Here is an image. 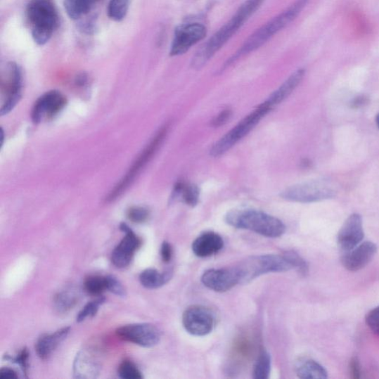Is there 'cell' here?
<instances>
[{
    "label": "cell",
    "instance_id": "23",
    "mask_svg": "<svg viewBox=\"0 0 379 379\" xmlns=\"http://www.w3.org/2000/svg\"><path fill=\"white\" fill-rule=\"evenodd\" d=\"M172 276L171 271L160 273L156 269H149L140 274L139 281L148 289H157L169 282Z\"/></svg>",
    "mask_w": 379,
    "mask_h": 379
},
{
    "label": "cell",
    "instance_id": "42",
    "mask_svg": "<svg viewBox=\"0 0 379 379\" xmlns=\"http://www.w3.org/2000/svg\"><path fill=\"white\" fill-rule=\"evenodd\" d=\"M366 104H368V97L364 96L356 97L352 103H351V105L354 108H361Z\"/></svg>",
    "mask_w": 379,
    "mask_h": 379
},
{
    "label": "cell",
    "instance_id": "17",
    "mask_svg": "<svg viewBox=\"0 0 379 379\" xmlns=\"http://www.w3.org/2000/svg\"><path fill=\"white\" fill-rule=\"evenodd\" d=\"M201 281L205 287L218 293L227 292L240 284L234 266L208 270L203 274Z\"/></svg>",
    "mask_w": 379,
    "mask_h": 379
},
{
    "label": "cell",
    "instance_id": "36",
    "mask_svg": "<svg viewBox=\"0 0 379 379\" xmlns=\"http://www.w3.org/2000/svg\"><path fill=\"white\" fill-rule=\"evenodd\" d=\"M232 116V111L229 109L224 110L221 112L213 120L212 125L214 128L221 127V126L226 124Z\"/></svg>",
    "mask_w": 379,
    "mask_h": 379
},
{
    "label": "cell",
    "instance_id": "5",
    "mask_svg": "<svg viewBox=\"0 0 379 379\" xmlns=\"http://www.w3.org/2000/svg\"><path fill=\"white\" fill-rule=\"evenodd\" d=\"M240 284L250 282L262 275L286 272L293 269L284 255H260L251 257L234 266Z\"/></svg>",
    "mask_w": 379,
    "mask_h": 379
},
{
    "label": "cell",
    "instance_id": "25",
    "mask_svg": "<svg viewBox=\"0 0 379 379\" xmlns=\"http://www.w3.org/2000/svg\"><path fill=\"white\" fill-rule=\"evenodd\" d=\"M94 5L91 0H64V8L67 15L75 20L88 15Z\"/></svg>",
    "mask_w": 379,
    "mask_h": 379
},
{
    "label": "cell",
    "instance_id": "2",
    "mask_svg": "<svg viewBox=\"0 0 379 379\" xmlns=\"http://www.w3.org/2000/svg\"><path fill=\"white\" fill-rule=\"evenodd\" d=\"M310 0H297L290 6L269 22L262 25L252 34L232 57L226 61L221 69V72L233 63L254 52L264 45L266 41L285 29L290 23L296 20Z\"/></svg>",
    "mask_w": 379,
    "mask_h": 379
},
{
    "label": "cell",
    "instance_id": "13",
    "mask_svg": "<svg viewBox=\"0 0 379 379\" xmlns=\"http://www.w3.org/2000/svg\"><path fill=\"white\" fill-rule=\"evenodd\" d=\"M120 229L125 236L113 251L111 261L117 268L124 269L130 264L136 251L141 246L142 240L127 224H122Z\"/></svg>",
    "mask_w": 379,
    "mask_h": 379
},
{
    "label": "cell",
    "instance_id": "44",
    "mask_svg": "<svg viewBox=\"0 0 379 379\" xmlns=\"http://www.w3.org/2000/svg\"><path fill=\"white\" fill-rule=\"evenodd\" d=\"M94 4H96L97 2L101 1V0H91Z\"/></svg>",
    "mask_w": 379,
    "mask_h": 379
},
{
    "label": "cell",
    "instance_id": "8",
    "mask_svg": "<svg viewBox=\"0 0 379 379\" xmlns=\"http://www.w3.org/2000/svg\"><path fill=\"white\" fill-rule=\"evenodd\" d=\"M23 74L15 62L7 63L2 72V106L0 114L5 115L15 108L22 97Z\"/></svg>",
    "mask_w": 379,
    "mask_h": 379
},
{
    "label": "cell",
    "instance_id": "22",
    "mask_svg": "<svg viewBox=\"0 0 379 379\" xmlns=\"http://www.w3.org/2000/svg\"><path fill=\"white\" fill-rule=\"evenodd\" d=\"M296 373L302 379H326L328 378L327 370L321 364L310 359H302L296 366Z\"/></svg>",
    "mask_w": 379,
    "mask_h": 379
},
{
    "label": "cell",
    "instance_id": "1",
    "mask_svg": "<svg viewBox=\"0 0 379 379\" xmlns=\"http://www.w3.org/2000/svg\"><path fill=\"white\" fill-rule=\"evenodd\" d=\"M264 0H245L231 20L210 37L198 50L192 59L193 68L201 69L214 56L226 45L228 41L241 30V27L261 8Z\"/></svg>",
    "mask_w": 379,
    "mask_h": 379
},
{
    "label": "cell",
    "instance_id": "18",
    "mask_svg": "<svg viewBox=\"0 0 379 379\" xmlns=\"http://www.w3.org/2000/svg\"><path fill=\"white\" fill-rule=\"evenodd\" d=\"M224 248L221 236L214 232H206L195 238L192 244L193 254L200 258L214 256Z\"/></svg>",
    "mask_w": 379,
    "mask_h": 379
},
{
    "label": "cell",
    "instance_id": "27",
    "mask_svg": "<svg viewBox=\"0 0 379 379\" xmlns=\"http://www.w3.org/2000/svg\"><path fill=\"white\" fill-rule=\"evenodd\" d=\"M78 301V294L75 291L66 290L59 293L54 299V304L60 313L71 310Z\"/></svg>",
    "mask_w": 379,
    "mask_h": 379
},
{
    "label": "cell",
    "instance_id": "31",
    "mask_svg": "<svg viewBox=\"0 0 379 379\" xmlns=\"http://www.w3.org/2000/svg\"><path fill=\"white\" fill-rule=\"evenodd\" d=\"M283 255L292 264L293 269L297 270L303 276L308 273V265L306 261L297 252L293 250L286 251Z\"/></svg>",
    "mask_w": 379,
    "mask_h": 379
},
{
    "label": "cell",
    "instance_id": "43",
    "mask_svg": "<svg viewBox=\"0 0 379 379\" xmlns=\"http://www.w3.org/2000/svg\"><path fill=\"white\" fill-rule=\"evenodd\" d=\"M375 122H376L378 128L379 129V114L376 116Z\"/></svg>",
    "mask_w": 379,
    "mask_h": 379
},
{
    "label": "cell",
    "instance_id": "11",
    "mask_svg": "<svg viewBox=\"0 0 379 379\" xmlns=\"http://www.w3.org/2000/svg\"><path fill=\"white\" fill-rule=\"evenodd\" d=\"M182 324L186 330L195 336H204L212 333L216 326L214 313L207 307L193 305L182 316Z\"/></svg>",
    "mask_w": 379,
    "mask_h": 379
},
{
    "label": "cell",
    "instance_id": "9",
    "mask_svg": "<svg viewBox=\"0 0 379 379\" xmlns=\"http://www.w3.org/2000/svg\"><path fill=\"white\" fill-rule=\"evenodd\" d=\"M167 126H164V127L158 131L155 137H153L152 141L143 152L140 154V156L130 168L129 173L121 180L115 188L110 193L108 198V201L115 200L132 184L135 178L140 172H141L143 167L148 162H149L154 156V154L157 153L158 150L161 146L167 135Z\"/></svg>",
    "mask_w": 379,
    "mask_h": 379
},
{
    "label": "cell",
    "instance_id": "24",
    "mask_svg": "<svg viewBox=\"0 0 379 379\" xmlns=\"http://www.w3.org/2000/svg\"><path fill=\"white\" fill-rule=\"evenodd\" d=\"M175 198H181V200L189 206L198 205L200 201V189L198 186L185 184L184 181L177 182L174 187Z\"/></svg>",
    "mask_w": 379,
    "mask_h": 379
},
{
    "label": "cell",
    "instance_id": "6",
    "mask_svg": "<svg viewBox=\"0 0 379 379\" xmlns=\"http://www.w3.org/2000/svg\"><path fill=\"white\" fill-rule=\"evenodd\" d=\"M271 109L272 108L265 102L261 104L212 146V149L210 150V155L218 158L229 151L254 129L259 121L266 115H268Z\"/></svg>",
    "mask_w": 379,
    "mask_h": 379
},
{
    "label": "cell",
    "instance_id": "40",
    "mask_svg": "<svg viewBox=\"0 0 379 379\" xmlns=\"http://www.w3.org/2000/svg\"><path fill=\"white\" fill-rule=\"evenodd\" d=\"M80 30L87 34H91L96 30V24L93 19L80 23Z\"/></svg>",
    "mask_w": 379,
    "mask_h": 379
},
{
    "label": "cell",
    "instance_id": "32",
    "mask_svg": "<svg viewBox=\"0 0 379 379\" xmlns=\"http://www.w3.org/2000/svg\"><path fill=\"white\" fill-rule=\"evenodd\" d=\"M118 374L123 379H142L143 378L135 365L130 361H125L121 364Z\"/></svg>",
    "mask_w": 379,
    "mask_h": 379
},
{
    "label": "cell",
    "instance_id": "26",
    "mask_svg": "<svg viewBox=\"0 0 379 379\" xmlns=\"http://www.w3.org/2000/svg\"><path fill=\"white\" fill-rule=\"evenodd\" d=\"M131 0H110L108 15L112 20L120 22L127 15Z\"/></svg>",
    "mask_w": 379,
    "mask_h": 379
},
{
    "label": "cell",
    "instance_id": "19",
    "mask_svg": "<svg viewBox=\"0 0 379 379\" xmlns=\"http://www.w3.org/2000/svg\"><path fill=\"white\" fill-rule=\"evenodd\" d=\"M101 370L100 361L91 351L83 349L77 355L74 364L75 378H95Z\"/></svg>",
    "mask_w": 379,
    "mask_h": 379
},
{
    "label": "cell",
    "instance_id": "35",
    "mask_svg": "<svg viewBox=\"0 0 379 379\" xmlns=\"http://www.w3.org/2000/svg\"><path fill=\"white\" fill-rule=\"evenodd\" d=\"M365 321L371 331L379 336V306L373 309L367 314Z\"/></svg>",
    "mask_w": 379,
    "mask_h": 379
},
{
    "label": "cell",
    "instance_id": "16",
    "mask_svg": "<svg viewBox=\"0 0 379 379\" xmlns=\"http://www.w3.org/2000/svg\"><path fill=\"white\" fill-rule=\"evenodd\" d=\"M377 246L372 242H364L348 251L344 252L341 262L345 269L356 272L365 268L373 259Z\"/></svg>",
    "mask_w": 379,
    "mask_h": 379
},
{
    "label": "cell",
    "instance_id": "28",
    "mask_svg": "<svg viewBox=\"0 0 379 379\" xmlns=\"http://www.w3.org/2000/svg\"><path fill=\"white\" fill-rule=\"evenodd\" d=\"M271 370V356L263 350L260 354L252 372V377L255 379H266L269 378Z\"/></svg>",
    "mask_w": 379,
    "mask_h": 379
},
{
    "label": "cell",
    "instance_id": "41",
    "mask_svg": "<svg viewBox=\"0 0 379 379\" xmlns=\"http://www.w3.org/2000/svg\"><path fill=\"white\" fill-rule=\"evenodd\" d=\"M18 378L17 373L8 368H2L0 371V378L1 379H16Z\"/></svg>",
    "mask_w": 379,
    "mask_h": 379
},
{
    "label": "cell",
    "instance_id": "12",
    "mask_svg": "<svg viewBox=\"0 0 379 379\" xmlns=\"http://www.w3.org/2000/svg\"><path fill=\"white\" fill-rule=\"evenodd\" d=\"M117 334L122 340L143 347L156 346L161 339L159 329L148 323L123 326L117 330Z\"/></svg>",
    "mask_w": 379,
    "mask_h": 379
},
{
    "label": "cell",
    "instance_id": "34",
    "mask_svg": "<svg viewBox=\"0 0 379 379\" xmlns=\"http://www.w3.org/2000/svg\"><path fill=\"white\" fill-rule=\"evenodd\" d=\"M128 217L131 221L135 223H143L148 217V210L144 207H135L129 210Z\"/></svg>",
    "mask_w": 379,
    "mask_h": 379
},
{
    "label": "cell",
    "instance_id": "37",
    "mask_svg": "<svg viewBox=\"0 0 379 379\" xmlns=\"http://www.w3.org/2000/svg\"><path fill=\"white\" fill-rule=\"evenodd\" d=\"M349 373L351 377L355 379L361 378L362 371L361 363L358 357H354L349 361Z\"/></svg>",
    "mask_w": 379,
    "mask_h": 379
},
{
    "label": "cell",
    "instance_id": "20",
    "mask_svg": "<svg viewBox=\"0 0 379 379\" xmlns=\"http://www.w3.org/2000/svg\"><path fill=\"white\" fill-rule=\"evenodd\" d=\"M305 75V70H297L293 73L277 90H276L265 101L273 108L274 105L283 102L296 89Z\"/></svg>",
    "mask_w": 379,
    "mask_h": 379
},
{
    "label": "cell",
    "instance_id": "21",
    "mask_svg": "<svg viewBox=\"0 0 379 379\" xmlns=\"http://www.w3.org/2000/svg\"><path fill=\"white\" fill-rule=\"evenodd\" d=\"M70 333V328H64L54 333L41 335L37 340L35 348L37 354L41 359H48L58 347Z\"/></svg>",
    "mask_w": 379,
    "mask_h": 379
},
{
    "label": "cell",
    "instance_id": "7",
    "mask_svg": "<svg viewBox=\"0 0 379 379\" xmlns=\"http://www.w3.org/2000/svg\"><path fill=\"white\" fill-rule=\"evenodd\" d=\"M335 193L328 181L314 180L293 186L285 189L281 196L291 202L311 203L332 199Z\"/></svg>",
    "mask_w": 379,
    "mask_h": 379
},
{
    "label": "cell",
    "instance_id": "4",
    "mask_svg": "<svg viewBox=\"0 0 379 379\" xmlns=\"http://www.w3.org/2000/svg\"><path fill=\"white\" fill-rule=\"evenodd\" d=\"M229 226L248 230L263 236L278 238L286 231L285 224L278 219L256 210H236L226 217Z\"/></svg>",
    "mask_w": 379,
    "mask_h": 379
},
{
    "label": "cell",
    "instance_id": "39",
    "mask_svg": "<svg viewBox=\"0 0 379 379\" xmlns=\"http://www.w3.org/2000/svg\"><path fill=\"white\" fill-rule=\"evenodd\" d=\"M173 256V249L170 243L164 242L161 246V257L164 262H169Z\"/></svg>",
    "mask_w": 379,
    "mask_h": 379
},
{
    "label": "cell",
    "instance_id": "10",
    "mask_svg": "<svg viewBox=\"0 0 379 379\" xmlns=\"http://www.w3.org/2000/svg\"><path fill=\"white\" fill-rule=\"evenodd\" d=\"M205 25L200 23H188L178 26L174 32L170 54L177 57L188 52L207 35Z\"/></svg>",
    "mask_w": 379,
    "mask_h": 379
},
{
    "label": "cell",
    "instance_id": "14",
    "mask_svg": "<svg viewBox=\"0 0 379 379\" xmlns=\"http://www.w3.org/2000/svg\"><path fill=\"white\" fill-rule=\"evenodd\" d=\"M66 105L65 97L58 91H51L39 98L32 110V117L34 123L57 115Z\"/></svg>",
    "mask_w": 379,
    "mask_h": 379
},
{
    "label": "cell",
    "instance_id": "33",
    "mask_svg": "<svg viewBox=\"0 0 379 379\" xmlns=\"http://www.w3.org/2000/svg\"><path fill=\"white\" fill-rule=\"evenodd\" d=\"M107 290L120 297L126 296V290L120 281L113 276H105Z\"/></svg>",
    "mask_w": 379,
    "mask_h": 379
},
{
    "label": "cell",
    "instance_id": "38",
    "mask_svg": "<svg viewBox=\"0 0 379 379\" xmlns=\"http://www.w3.org/2000/svg\"><path fill=\"white\" fill-rule=\"evenodd\" d=\"M29 356L27 350L24 349L15 359V361L20 365L25 373H27V370L29 368Z\"/></svg>",
    "mask_w": 379,
    "mask_h": 379
},
{
    "label": "cell",
    "instance_id": "15",
    "mask_svg": "<svg viewBox=\"0 0 379 379\" xmlns=\"http://www.w3.org/2000/svg\"><path fill=\"white\" fill-rule=\"evenodd\" d=\"M364 237L362 218L359 214H354L346 219L337 235V245L341 250L346 252L361 243Z\"/></svg>",
    "mask_w": 379,
    "mask_h": 379
},
{
    "label": "cell",
    "instance_id": "29",
    "mask_svg": "<svg viewBox=\"0 0 379 379\" xmlns=\"http://www.w3.org/2000/svg\"><path fill=\"white\" fill-rule=\"evenodd\" d=\"M85 289L91 294L98 296L107 290L106 278L103 276H91L86 280Z\"/></svg>",
    "mask_w": 379,
    "mask_h": 379
},
{
    "label": "cell",
    "instance_id": "30",
    "mask_svg": "<svg viewBox=\"0 0 379 379\" xmlns=\"http://www.w3.org/2000/svg\"><path fill=\"white\" fill-rule=\"evenodd\" d=\"M105 302V300L103 297L97 299L93 302L88 303L83 307L82 310L79 313L77 321L82 322L85 321L87 318L94 317L99 311L100 307Z\"/></svg>",
    "mask_w": 379,
    "mask_h": 379
},
{
    "label": "cell",
    "instance_id": "3",
    "mask_svg": "<svg viewBox=\"0 0 379 379\" xmlns=\"http://www.w3.org/2000/svg\"><path fill=\"white\" fill-rule=\"evenodd\" d=\"M25 17L39 46L49 43L60 24L58 11L52 0H31L26 6Z\"/></svg>",
    "mask_w": 379,
    "mask_h": 379
}]
</instances>
